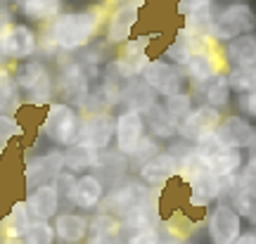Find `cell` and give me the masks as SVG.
Instances as JSON below:
<instances>
[{
  "label": "cell",
  "instance_id": "4fadbf2b",
  "mask_svg": "<svg viewBox=\"0 0 256 244\" xmlns=\"http://www.w3.org/2000/svg\"><path fill=\"white\" fill-rule=\"evenodd\" d=\"M62 171H64V152L50 150L46 154H36L34 159H28L26 166H24V180L31 188H38V185L55 182Z\"/></svg>",
  "mask_w": 256,
  "mask_h": 244
},
{
  "label": "cell",
  "instance_id": "603a6c76",
  "mask_svg": "<svg viewBox=\"0 0 256 244\" xmlns=\"http://www.w3.org/2000/svg\"><path fill=\"white\" fill-rule=\"evenodd\" d=\"M220 48H223L228 72L230 69H242V66H256V34L240 36Z\"/></svg>",
  "mask_w": 256,
  "mask_h": 244
},
{
  "label": "cell",
  "instance_id": "9c48e42d",
  "mask_svg": "<svg viewBox=\"0 0 256 244\" xmlns=\"http://www.w3.org/2000/svg\"><path fill=\"white\" fill-rule=\"evenodd\" d=\"M152 62V57L147 52V38H130L126 46H121V52L114 57L112 69L124 81L142 78L147 64Z\"/></svg>",
  "mask_w": 256,
  "mask_h": 244
},
{
  "label": "cell",
  "instance_id": "52a82bcc",
  "mask_svg": "<svg viewBox=\"0 0 256 244\" xmlns=\"http://www.w3.org/2000/svg\"><path fill=\"white\" fill-rule=\"evenodd\" d=\"M38 52V34L28 24H10L0 31V57L12 62L34 60Z\"/></svg>",
  "mask_w": 256,
  "mask_h": 244
},
{
  "label": "cell",
  "instance_id": "3957f363",
  "mask_svg": "<svg viewBox=\"0 0 256 244\" xmlns=\"http://www.w3.org/2000/svg\"><path fill=\"white\" fill-rule=\"evenodd\" d=\"M83 121L69 102H50L40 124V133L57 147H72L81 140Z\"/></svg>",
  "mask_w": 256,
  "mask_h": 244
},
{
  "label": "cell",
  "instance_id": "7c38bea8",
  "mask_svg": "<svg viewBox=\"0 0 256 244\" xmlns=\"http://www.w3.org/2000/svg\"><path fill=\"white\" fill-rule=\"evenodd\" d=\"M220 121H223V112L220 109H214L209 104H197L190 112V116L178 126V138L185 140V142H194L197 145L204 136L216 133Z\"/></svg>",
  "mask_w": 256,
  "mask_h": 244
},
{
  "label": "cell",
  "instance_id": "d590c367",
  "mask_svg": "<svg viewBox=\"0 0 256 244\" xmlns=\"http://www.w3.org/2000/svg\"><path fill=\"white\" fill-rule=\"evenodd\" d=\"M22 244H57L52 220H34L31 228L26 230L24 240H22Z\"/></svg>",
  "mask_w": 256,
  "mask_h": 244
},
{
  "label": "cell",
  "instance_id": "db71d44e",
  "mask_svg": "<svg viewBox=\"0 0 256 244\" xmlns=\"http://www.w3.org/2000/svg\"><path fill=\"white\" fill-rule=\"evenodd\" d=\"M252 230H254V235H256V223H252Z\"/></svg>",
  "mask_w": 256,
  "mask_h": 244
},
{
  "label": "cell",
  "instance_id": "836d02e7",
  "mask_svg": "<svg viewBox=\"0 0 256 244\" xmlns=\"http://www.w3.org/2000/svg\"><path fill=\"white\" fill-rule=\"evenodd\" d=\"M162 104H164L166 114L180 126L185 118L190 116L192 109H194V98H192V92L185 90V92H178V95H171V98H164Z\"/></svg>",
  "mask_w": 256,
  "mask_h": 244
},
{
  "label": "cell",
  "instance_id": "d4e9b609",
  "mask_svg": "<svg viewBox=\"0 0 256 244\" xmlns=\"http://www.w3.org/2000/svg\"><path fill=\"white\" fill-rule=\"evenodd\" d=\"M247 162V156H244V150H238V147H223L220 152H216L211 156L209 162V171L214 178H218V180H226V178H232V176H238L242 171V166Z\"/></svg>",
  "mask_w": 256,
  "mask_h": 244
},
{
  "label": "cell",
  "instance_id": "816d5d0a",
  "mask_svg": "<svg viewBox=\"0 0 256 244\" xmlns=\"http://www.w3.org/2000/svg\"><path fill=\"white\" fill-rule=\"evenodd\" d=\"M0 69H5V60L2 57H0Z\"/></svg>",
  "mask_w": 256,
  "mask_h": 244
},
{
  "label": "cell",
  "instance_id": "7402d4cb",
  "mask_svg": "<svg viewBox=\"0 0 256 244\" xmlns=\"http://www.w3.org/2000/svg\"><path fill=\"white\" fill-rule=\"evenodd\" d=\"M124 230H121L119 218L110 216L104 211H95L90 218V232L83 244H124Z\"/></svg>",
  "mask_w": 256,
  "mask_h": 244
},
{
  "label": "cell",
  "instance_id": "5bb4252c",
  "mask_svg": "<svg viewBox=\"0 0 256 244\" xmlns=\"http://www.w3.org/2000/svg\"><path fill=\"white\" fill-rule=\"evenodd\" d=\"M114 121L110 112H92L90 116L83 121L81 130V142L92 147L98 154L107 152L114 142Z\"/></svg>",
  "mask_w": 256,
  "mask_h": 244
},
{
  "label": "cell",
  "instance_id": "11a10c76",
  "mask_svg": "<svg viewBox=\"0 0 256 244\" xmlns=\"http://www.w3.org/2000/svg\"><path fill=\"white\" fill-rule=\"evenodd\" d=\"M119 2H124V0H119Z\"/></svg>",
  "mask_w": 256,
  "mask_h": 244
},
{
  "label": "cell",
  "instance_id": "f35d334b",
  "mask_svg": "<svg viewBox=\"0 0 256 244\" xmlns=\"http://www.w3.org/2000/svg\"><path fill=\"white\" fill-rule=\"evenodd\" d=\"M22 133H24V128L19 124V118H14L12 114H0V145L8 147V142H12Z\"/></svg>",
  "mask_w": 256,
  "mask_h": 244
},
{
  "label": "cell",
  "instance_id": "f6af8a7d",
  "mask_svg": "<svg viewBox=\"0 0 256 244\" xmlns=\"http://www.w3.org/2000/svg\"><path fill=\"white\" fill-rule=\"evenodd\" d=\"M238 109L242 112V116L254 118L256 121V90L249 95H240L238 98Z\"/></svg>",
  "mask_w": 256,
  "mask_h": 244
},
{
  "label": "cell",
  "instance_id": "60d3db41",
  "mask_svg": "<svg viewBox=\"0 0 256 244\" xmlns=\"http://www.w3.org/2000/svg\"><path fill=\"white\" fill-rule=\"evenodd\" d=\"M162 152V147H159V142H156L152 136H145L142 138V142L138 145V150H136V154L130 156L133 162H138V166L140 164H145L147 159H152V156H156V154Z\"/></svg>",
  "mask_w": 256,
  "mask_h": 244
},
{
  "label": "cell",
  "instance_id": "7a4b0ae2",
  "mask_svg": "<svg viewBox=\"0 0 256 244\" xmlns=\"http://www.w3.org/2000/svg\"><path fill=\"white\" fill-rule=\"evenodd\" d=\"M247 34H256V10L247 0H228L214 12L209 36L216 46H226Z\"/></svg>",
  "mask_w": 256,
  "mask_h": 244
},
{
  "label": "cell",
  "instance_id": "83f0119b",
  "mask_svg": "<svg viewBox=\"0 0 256 244\" xmlns=\"http://www.w3.org/2000/svg\"><path fill=\"white\" fill-rule=\"evenodd\" d=\"M142 118H145L147 136H152L154 140H174V138H178V124L166 114V109L162 102L152 104V107L142 114Z\"/></svg>",
  "mask_w": 256,
  "mask_h": 244
},
{
  "label": "cell",
  "instance_id": "f5cc1de1",
  "mask_svg": "<svg viewBox=\"0 0 256 244\" xmlns=\"http://www.w3.org/2000/svg\"><path fill=\"white\" fill-rule=\"evenodd\" d=\"M2 152H5V145H0V159H2Z\"/></svg>",
  "mask_w": 256,
  "mask_h": 244
},
{
  "label": "cell",
  "instance_id": "cb8c5ba5",
  "mask_svg": "<svg viewBox=\"0 0 256 244\" xmlns=\"http://www.w3.org/2000/svg\"><path fill=\"white\" fill-rule=\"evenodd\" d=\"M119 102L124 104V109H133V112L145 114L152 104L159 102V95H156L142 78H133V81H126L124 86H121V100Z\"/></svg>",
  "mask_w": 256,
  "mask_h": 244
},
{
  "label": "cell",
  "instance_id": "681fc988",
  "mask_svg": "<svg viewBox=\"0 0 256 244\" xmlns=\"http://www.w3.org/2000/svg\"><path fill=\"white\" fill-rule=\"evenodd\" d=\"M190 2H200V0H180V14H185V8H188Z\"/></svg>",
  "mask_w": 256,
  "mask_h": 244
},
{
  "label": "cell",
  "instance_id": "d6986e66",
  "mask_svg": "<svg viewBox=\"0 0 256 244\" xmlns=\"http://www.w3.org/2000/svg\"><path fill=\"white\" fill-rule=\"evenodd\" d=\"M192 88H194V95L202 98V104H209V107L220 109V112L232 102V90H230L228 74L226 72L216 74V76H211V78L197 83Z\"/></svg>",
  "mask_w": 256,
  "mask_h": 244
},
{
  "label": "cell",
  "instance_id": "7bdbcfd3",
  "mask_svg": "<svg viewBox=\"0 0 256 244\" xmlns=\"http://www.w3.org/2000/svg\"><path fill=\"white\" fill-rule=\"evenodd\" d=\"M238 178H240V185H242L244 190L256 194V156H247V162L242 166V171L238 173Z\"/></svg>",
  "mask_w": 256,
  "mask_h": 244
},
{
  "label": "cell",
  "instance_id": "f1b7e54d",
  "mask_svg": "<svg viewBox=\"0 0 256 244\" xmlns=\"http://www.w3.org/2000/svg\"><path fill=\"white\" fill-rule=\"evenodd\" d=\"M19 12L34 24H50L62 14V0H17Z\"/></svg>",
  "mask_w": 256,
  "mask_h": 244
},
{
  "label": "cell",
  "instance_id": "484cf974",
  "mask_svg": "<svg viewBox=\"0 0 256 244\" xmlns=\"http://www.w3.org/2000/svg\"><path fill=\"white\" fill-rule=\"evenodd\" d=\"M119 223H121L124 235L140 232V230H150V228H159V206H156V199L152 197L150 202L136 206L133 211H128Z\"/></svg>",
  "mask_w": 256,
  "mask_h": 244
},
{
  "label": "cell",
  "instance_id": "1f68e13d",
  "mask_svg": "<svg viewBox=\"0 0 256 244\" xmlns=\"http://www.w3.org/2000/svg\"><path fill=\"white\" fill-rule=\"evenodd\" d=\"M14 81H17V88L19 92H24L26 95L31 88H36L38 83L46 78L48 74V66L40 60H26V62H19L17 69H14Z\"/></svg>",
  "mask_w": 256,
  "mask_h": 244
},
{
  "label": "cell",
  "instance_id": "277c9868",
  "mask_svg": "<svg viewBox=\"0 0 256 244\" xmlns=\"http://www.w3.org/2000/svg\"><path fill=\"white\" fill-rule=\"evenodd\" d=\"M204 230H206V242L209 244H232L247 228H244V218L230 204L216 202L206 211Z\"/></svg>",
  "mask_w": 256,
  "mask_h": 244
},
{
  "label": "cell",
  "instance_id": "4316f807",
  "mask_svg": "<svg viewBox=\"0 0 256 244\" xmlns=\"http://www.w3.org/2000/svg\"><path fill=\"white\" fill-rule=\"evenodd\" d=\"M214 0H200V2H190L185 8V34H194V36H209L211 22H214ZM211 38V36H209Z\"/></svg>",
  "mask_w": 256,
  "mask_h": 244
},
{
  "label": "cell",
  "instance_id": "7dc6e473",
  "mask_svg": "<svg viewBox=\"0 0 256 244\" xmlns=\"http://www.w3.org/2000/svg\"><path fill=\"white\" fill-rule=\"evenodd\" d=\"M12 24V19H10V10L5 8V5H0V31L5 26H10Z\"/></svg>",
  "mask_w": 256,
  "mask_h": 244
},
{
  "label": "cell",
  "instance_id": "9a60e30c",
  "mask_svg": "<svg viewBox=\"0 0 256 244\" xmlns=\"http://www.w3.org/2000/svg\"><path fill=\"white\" fill-rule=\"evenodd\" d=\"M104 199V182H102L100 176L95 173H81L76 176V182H74L72 197H69V204L74 208H78L81 214H88V211H98Z\"/></svg>",
  "mask_w": 256,
  "mask_h": 244
},
{
  "label": "cell",
  "instance_id": "6da1fadb",
  "mask_svg": "<svg viewBox=\"0 0 256 244\" xmlns=\"http://www.w3.org/2000/svg\"><path fill=\"white\" fill-rule=\"evenodd\" d=\"M104 24V8L69 10L62 12L55 22H50L46 28V46L62 50V52H76L90 46V40L100 34Z\"/></svg>",
  "mask_w": 256,
  "mask_h": 244
},
{
  "label": "cell",
  "instance_id": "ac0fdd59",
  "mask_svg": "<svg viewBox=\"0 0 256 244\" xmlns=\"http://www.w3.org/2000/svg\"><path fill=\"white\" fill-rule=\"evenodd\" d=\"M223 69L228 72V64H226V57H223V48H216V50H211V52L192 54L188 66H185V74H188V81H190L192 86H197V83L220 74Z\"/></svg>",
  "mask_w": 256,
  "mask_h": 244
},
{
  "label": "cell",
  "instance_id": "d6a6232c",
  "mask_svg": "<svg viewBox=\"0 0 256 244\" xmlns=\"http://www.w3.org/2000/svg\"><path fill=\"white\" fill-rule=\"evenodd\" d=\"M22 104V92L17 88L14 74L10 69H0V114H8Z\"/></svg>",
  "mask_w": 256,
  "mask_h": 244
},
{
  "label": "cell",
  "instance_id": "f546056e",
  "mask_svg": "<svg viewBox=\"0 0 256 244\" xmlns=\"http://www.w3.org/2000/svg\"><path fill=\"white\" fill-rule=\"evenodd\" d=\"M98 162H100V154L95 152L92 147H88L86 142H76V145L66 147L64 150V171L69 173H88V168H92V166H98Z\"/></svg>",
  "mask_w": 256,
  "mask_h": 244
},
{
  "label": "cell",
  "instance_id": "8fae6325",
  "mask_svg": "<svg viewBox=\"0 0 256 244\" xmlns=\"http://www.w3.org/2000/svg\"><path fill=\"white\" fill-rule=\"evenodd\" d=\"M178 178V156L162 150V152L138 166V180L150 190H164L168 182Z\"/></svg>",
  "mask_w": 256,
  "mask_h": 244
},
{
  "label": "cell",
  "instance_id": "2e32d148",
  "mask_svg": "<svg viewBox=\"0 0 256 244\" xmlns=\"http://www.w3.org/2000/svg\"><path fill=\"white\" fill-rule=\"evenodd\" d=\"M24 202H26L34 220H55V216L62 211V194H60L55 182L28 188V194Z\"/></svg>",
  "mask_w": 256,
  "mask_h": 244
},
{
  "label": "cell",
  "instance_id": "ab89813d",
  "mask_svg": "<svg viewBox=\"0 0 256 244\" xmlns=\"http://www.w3.org/2000/svg\"><path fill=\"white\" fill-rule=\"evenodd\" d=\"M223 147H226V145H223V140L218 138V133H209V136L202 138V140H200V142H197L194 147H192V150L200 154L204 162H209L211 156H214L216 152H220Z\"/></svg>",
  "mask_w": 256,
  "mask_h": 244
},
{
  "label": "cell",
  "instance_id": "ee69618b",
  "mask_svg": "<svg viewBox=\"0 0 256 244\" xmlns=\"http://www.w3.org/2000/svg\"><path fill=\"white\" fill-rule=\"evenodd\" d=\"M74 182H76V176L69 171H62L60 176H57V190H60V194H62V202H69V197H72V190H74Z\"/></svg>",
  "mask_w": 256,
  "mask_h": 244
},
{
  "label": "cell",
  "instance_id": "74e56055",
  "mask_svg": "<svg viewBox=\"0 0 256 244\" xmlns=\"http://www.w3.org/2000/svg\"><path fill=\"white\" fill-rule=\"evenodd\" d=\"M190 57H192L190 48H188V43H185L180 36L176 38L174 43H168V46L164 48V60L166 62H171V64H176V66H180V69L188 66Z\"/></svg>",
  "mask_w": 256,
  "mask_h": 244
},
{
  "label": "cell",
  "instance_id": "b9f144b4",
  "mask_svg": "<svg viewBox=\"0 0 256 244\" xmlns=\"http://www.w3.org/2000/svg\"><path fill=\"white\" fill-rule=\"evenodd\" d=\"M124 244H166L159 228H150V230H140V232H130L124 237Z\"/></svg>",
  "mask_w": 256,
  "mask_h": 244
},
{
  "label": "cell",
  "instance_id": "8d00e7d4",
  "mask_svg": "<svg viewBox=\"0 0 256 244\" xmlns=\"http://www.w3.org/2000/svg\"><path fill=\"white\" fill-rule=\"evenodd\" d=\"M24 102L31 104V107H48V104L52 102V76L48 74L36 88H31V90L24 95Z\"/></svg>",
  "mask_w": 256,
  "mask_h": 244
},
{
  "label": "cell",
  "instance_id": "30bf717a",
  "mask_svg": "<svg viewBox=\"0 0 256 244\" xmlns=\"http://www.w3.org/2000/svg\"><path fill=\"white\" fill-rule=\"evenodd\" d=\"M145 138V118L140 112L133 109H124L116 121H114V147L121 156H133L138 145Z\"/></svg>",
  "mask_w": 256,
  "mask_h": 244
},
{
  "label": "cell",
  "instance_id": "5b68a950",
  "mask_svg": "<svg viewBox=\"0 0 256 244\" xmlns=\"http://www.w3.org/2000/svg\"><path fill=\"white\" fill-rule=\"evenodd\" d=\"M142 81L162 100L171 98V95H178V92H185L188 86H190L185 69L166 62L164 57H156V60H152V62L147 64L145 74H142Z\"/></svg>",
  "mask_w": 256,
  "mask_h": 244
},
{
  "label": "cell",
  "instance_id": "8992f818",
  "mask_svg": "<svg viewBox=\"0 0 256 244\" xmlns=\"http://www.w3.org/2000/svg\"><path fill=\"white\" fill-rule=\"evenodd\" d=\"M140 5L142 0H124L116 2V8L110 12L104 22V43L107 46H126L133 38L138 22H140Z\"/></svg>",
  "mask_w": 256,
  "mask_h": 244
},
{
  "label": "cell",
  "instance_id": "bcb514c9",
  "mask_svg": "<svg viewBox=\"0 0 256 244\" xmlns=\"http://www.w3.org/2000/svg\"><path fill=\"white\" fill-rule=\"evenodd\" d=\"M232 244H256V235H254V230H244V232H242V235H240Z\"/></svg>",
  "mask_w": 256,
  "mask_h": 244
},
{
  "label": "cell",
  "instance_id": "4dcf8cb0",
  "mask_svg": "<svg viewBox=\"0 0 256 244\" xmlns=\"http://www.w3.org/2000/svg\"><path fill=\"white\" fill-rule=\"evenodd\" d=\"M209 176H211L209 164L204 162L194 150H188L183 156H178V178L183 180V185L192 188V185H197V182L206 180Z\"/></svg>",
  "mask_w": 256,
  "mask_h": 244
},
{
  "label": "cell",
  "instance_id": "ba28073f",
  "mask_svg": "<svg viewBox=\"0 0 256 244\" xmlns=\"http://www.w3.org/2000/svg\"><path fill=\"white\" fill-rule=\"evenodd\" d=\"M150 199H152V190H150L147 185H142L140 180L138 182L128 180V182H124V185H119V188H114L110 194H104V199H102V204L98 211H104V214H110V216L121 220L128 211H133L136 206L145 204Z\"/></svg>",
  "mask_w": 256,
  "mask_h": 244
},
{
  "label": "cell",
  "instance_id": "c3c4849f",
  "mask_svg": "<svg viewBox=\"0 0 256 244\" xmlns=\"http://www.w3.org/2000/svg\"><path fill=\"white\" fill-rule=\"evenodd\" d=\"M247 156H256V128H254V136H252V140H249V145H247Z\"/></svg>",
  "mask_w": 256,
  "mask_h": 244
},
{
  "label": "cell",
  "instance_id": "e575fe53",
  "mask_svg": "<svg viewBox=\"0 0 256 244\" xmlns=\"http://www.w3.org/2000/svg\"><path fill=\"white\" fill-rule=\"evenodd\" d=\"M228 83L232 95H249L256 90V66H242V69H230Z\"/></svg>",
  "mask_w": 256,
  "mask_h": 244
},
{
  "label": "cell",
  "instance_id": "ffe728a7",
  "mask_svg": "<svg viewBox=\"0 0 256 244\" xmlns=\"http://www.w3.org/2000/svg\"><path fill=\"white\" fill-rule=\"evenodd\" d=\"M216 133H218V138L223 140V145L238 147V150H247L249 140L254 136V126H252V121H249L247 116H242V114H228V116H223L220 126L216 128Z\"/></svg>",
  "mask_w": 256,
  "mask_h": 244
},
{
  "label": "cell",
  "instance_id": "e0dca14e",
  "mask_svg": "<svg viewBox=\"0 0 256 244\" xmlns=\"http://www.w3.org/2000/svg\"><path fill=\"white\" fill-rule=\"evenodd\" d=\"M57 244H83L90 232V218L81 211H60L52 220Z\"/></svg>",
  "mask_w": 256,
  "mask_h": 244
},
{
  "label": "cell",
  "instance_id": "44dd1931",
  "mask_svg": "<svg viewBox=\"0 0 256 244\" xmlns=\"http://www.w3.org/2000/svg\"><path fill=\"white\" fill-rule=\"evenodd\" d=\"M31 223H34V216H31V211H28L26 202H24V199L12 202L8 216L2 218V223H0L2 240H5V242H22L24 235H26V230L31 228Z\"/></svg>",
  "mask_w": 256,
  "mask_h": 244
},
{
  "label": "cell",
  "instance_id": "f907efd6",
  "mask_svg": "<svg viewBox=\"0 0 256 244\" xmlns=\"http://www.w3.org/2000/svg\"><path fill=\"white\" fill-rule=\"evenodd\" d=\"M166 244H192V242H176V240H171V242H166Z\"/></svg>",
  "mask_w": 256,
  "mask_h": 244
}]
</instances>
